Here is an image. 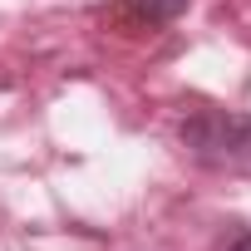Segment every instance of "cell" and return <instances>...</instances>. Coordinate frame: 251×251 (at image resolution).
<instances>
[{"instance_id":"6da1fadb","label":"cell","mask_w":251,"mask_h":251,"mask_svg":"<svg viewBox=\"0 0 251 251\" xmlns=\"http://www.w3.org/2000/svg\"><path fill=\"white\" fill-rule=\"evenodd\" d=\"M182 143L202 163H246L251 158V113L202 108L182 123Z\"/></svg>"},{"instance_id":"7a4b0ae2","label":"cell","mask_w":251,"mask_h":251,"mask_svg":"<svg viewBox=\"0 0 251 251\" xmlns=\"http://www.w3.org/2000/svg\"><path fill=\"white\" fill-rule=\"evenodd\" d=\"M133 10L163 25V20H177V15L187 10V0H133Z\"/></svg>"},{"instance_id":"3957f363","label":"cell","mask_w":251,"mask_h":251,"mask_svg":"<svg viewBox=\"0 0 251 251\" xmlns=\"http://www.w3.org/2000/svg\"><path fill=\"white\" fill-rule=\"evenodd\" d=\"M231 251H251V236H236V241H231Z\"/></svg>"}]
</instances>
